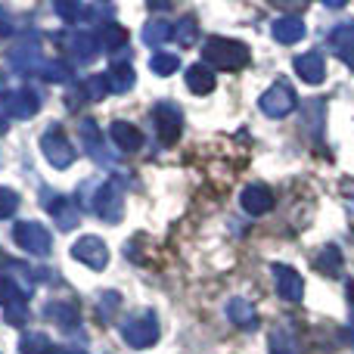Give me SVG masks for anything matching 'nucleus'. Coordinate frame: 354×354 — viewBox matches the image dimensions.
Instances as JSON below:
<instances>
[{
  "instance_id": "31",
  "label": "nucleus",
  "mask_w": 354,
  "mask_h": 354,
  "mask_svg": "<svg viewBox=\"0 0 354 354\" xmlns=\"http://www.w3.org/2000/svg\"><path fill=\"white\" fill-rule=\"evenodd\" d=\"M149 68H153L156 75H162V78H165V75H174L177 68H180V59H177L174 53H156L153 59H149Z\"/></svg>"
},
{
  "instance_id": "15",
  "label": "nucleus",
  "mask_w": 354,
  "mask_h": 354,
  "mask_svg": "<svg viewBox=\"0 0 354 354\" xmlns=\"http://www.w3.org/2000/svg\"><path fill=\"white\" fill-rule=\"evenodd\" d=\"M78 131H81V140H84V153L91 156L93 162H100V165H115V159H112V156L106 153V143H103V134H100L97 122L84 118Z\"/></svg>"
},
{
  "instance_id": "12",
  "label": "nucleus",
  "mask_w": 354,
  "mask_h": 354,
  "mask_svg": "<svg viewBox=\"0 0 354 354\" xmlns=\"http://www.w3.org/2000/svg\"><path fill=\"white\" fill-rule=\"evenodd\" d=\"M3 109L10 112L12 118H31L41 109V97H37L31 87H16V91L3 93Z\"/></svg>"
},
{
  "instance_id": "29",
  "label": "nucleus",
  "mask_w": 354,
  "mask_h": 354,
  "mask_svg": "<svg viewBox=\"0 0 354 354\" xmlns=\"http://www.w3.org/2000/svg\"><path fill=\"white\" fill-rule=\"evenodd\" d=\"M124 41H128V31L122 28V25H106L103 28V37H100V44H103L106 50H124Z\"/></svg>"
},
{
  "instance_id": "13",
  "label": "nucleus",
  "mask_w": 354,
  "mask_h": 354,
  "mask_svg": "<svg viewBox=\"0 0 354 354\" xmlns=\"http://www.w3.org/2000/svg\"><path fill=\"white\" fill-rule=\"evenodd\" d=\"M44 314H47V317L53 320L62 333H75L78 330V324H81V308H78V301H72V299L50 301V305L44 308Z\"/></svg>"
},
{
  "instance_id": "17",
  "label": "nucleus",
  "mask_w": 354,
  "mask_h": 354,
  "mask_svg": "<svg viewBox=\"0 0 354 354\" xmlns=\"http://www.w3.org/2000/svg\"><path fill=\"white\" fill-rule=\"evenodd\" d=\"M330 47L336 50V56L342 62H348L354 68V22H345V25H336L330 31Z\"/></svg>"
},
{
  "instance_id": "33",
  "label": "nucleus",
  "mask_w": 354,
  "mask_h": 354,
  "mask_svg": "<svg viewBox=\"0 0 354 354\" xmlns=\"http://www.w3.org/2000/svg\"><path fill=\"white\" fill-rule=\"evenodd\" d=\"M270 354H295L292 339H289L283 330H277V333H274V348H270Z\"/></svg>"
},
{
  "instance_id": "26",
  "label": "nucleus",
  "mask_w": 354,
  "mask_h": 354,
  "mask_svg": "<svg viewBox=\"0 0 354 354\" xmlns=\"http://www.w3.org/2000/svg\"><path fill=\"white\" fill-rule=\"evenodd\" d=\"M81 91H84V100H103L106 93H109V84H106V75H87L84 81H81Z\"/></svg>"
},
{
  "instance_id": "2",
  "label": "nucleus",
  "mask_w": 354,
  "mask_h": 354,
  "mask_svg": "<svg viewBox=\"0 0 354 354\" xmlns=\"http://www.w3.org/2000/svg\"><path fill=\"white\" fill-rule=\"evenodd\" d=\"M87 208L97 212L106 224H118L124 218V199H122V189H118L115 180H103V183H93V196L87 199Z\"/></svg>"
},
{
  "instance_id": "28",
  "label": "nucleus",
  "mask_w": 354,
  "mask_h": 354,
  "mask_svg": "<svg viewBox=\"0 0 354 354\" xmlns=\"http://www.w3.org/2000/svg\"><path fill=\"white\" fill-rule=\"evenodd\" d=\"M118 308H122V295L118 292H103L97 301V317L103 320V324H109L112 317L118 314Z\"/></svg>"
},
{
  "instance_id": "36",
  "label": "nucleus",
  "mask_w": 354,
  "mask_h": 354,
  "mask_svg": "<svg viewBox=\"0 0 354 354\" xmlns=\"http://www.w3.org/2000/svg\"><path fill=\"white\" fill-rule=\"evenodd\" d=\"M6 264H10V258H6L3 252H0V268H6Z\"/></svg>"
},
{
  "instance_id": "7",
  "label": "nucleus",
  "mask_w": 354,
  "mask_h": 354,
  "mask_svg": "<svg viewBox=\"0 0 354 354\" xmlns=\"http://www.w3.org/2000/svg\"><path fill=\"white\" fill-rule=\"evenodd\" d=\"M295 103H299V97H295V91L286 81H277V84L268 87V91L261 93V100H258V106H261V112L268 118H286L289 112L295 109Z\"/></svg>"
},
{
  "instance_id": "18",
  "label": "nucleus",
  "mask_w": 354,
  "mask_h": 354,
  "mask_svg": "<svg viewBox=\"0 0 354 354\" xmlns=\"http://www.w3.org/2000/svg\"><path fill=\"white\" fill-rule=\"evenodd\" d=\"M109 137H112V143H115L122 153H137V149L143 147V134L131 122H112Z\"/></svg>"
},
{
  "instance_id": "35",
  "label": "nucleus",
  "mask_w": 354,
  "mask_h": 354,
  "mask_svg": "<svg viewBox=\"0 0 354 354\" xmlns=\"http://www.w3.org/2000/svg\"><path fill=\"white\" fill-rule=\"evenodd\" d=\"M6 128H10V118H6L3 112H0V134H6Z\"/></svg>"
},
{
  "instance_id": "34",
  "label": "nucleus",
  "mask_w": 354,
  "mask_h": 354,
  "mask_svg": "<svg viewBox=\"0 0 354 354\" xmlns=\"http://www.w3.org/2000/svg\"><path fill=\"white\" fill-rule=\"evenodd\" d=\"M12 31V19L6 16V10H0V35H10Z\"/></svg>"
},
{
  "instance_id": "4",
  "label": "nucleus",
  "mask_w": 354,
  "mask_h": 354,
  "mask_svg": "<svg viewBox=\"0 0 354 354\" xmlns=\"http://www.w3.org/2000/svg\"><path fill=\"white\" fill-rule=\"evenodd\" d=\"M12 236H16L19 249H25L28 255H37V258H47L50 249H53L50 230L44 224H37V221H19V224L12 227Z\"/></svg>"
},
{
  "instance_id": "21",
  "label": "nucleus",
  "mask_w": 354,
  "mask_h": 354,
  "mask_svg": "<svg viewBox=\"0 0 354 354\" xmlns=\"http://www.w3.org/2000/svg\"><path fill=\"white\" fill-rule=\"evenodd\" d=\"M103 75H106V84H109V93H128L131 87H134V81H137L134 68H131L128 62H115V66H112L109 72H103Z\"/></svg>"
},
{
  "instance_id": "27",
  "label": "nucleus",
  "mask_w": 354,
  "mask_h": 354,
  "mask_svg": "<svg viewBox=\"0 0 354 354\" xmlns=\"http://www.w3.org/2000/svg\"><path fill=\"white\" fill-rule=\"evenodd\" d=\"M314 264H317V268L324 270V274L336 277L339 270H342V255H339V249H336V245H326V249L317 255V261H314Z\"/></svg>"
},
{
  "instance_id": "6",
  "label": "nucleus",
  "mask_w": 354,
  "mask_h": 354,
  "mask_svg": "<svg viewBox=\"0 0 354 354\" xmlns=\"http://www.w3.org/2000/svg\"><path fill=\"white\" fill-rule=\"evenodd\" d=\"M41 205L53 214V221L59 224V230H75V227H78L81 212H78V205H75L68 196H62V193H56V189L44 187L41 189Z\"/></svg>"
},
{
  "instance_id": "20",
  "label": "nucleus",
  "mask_w": 354,
  "mask_h": 354,
  "mask_svg": "<svg viewBox=\"0 0 354 354\" xmlns=\"http://www.w3.org/2000/svg\"><path fill=\"white\" fill-rule=\"evenodd\" d=\"M270 31H274V37L280 44L292 47V44H299L301 37H305V22H301L299 16H280L274 25H270Z\"/></svg>"
},
{
  "instance_id": "14",
  "label": "nucleus",
  "mask_w": 354,
  "mask_h": 354,
  "mask_svg": "<svg viewBox=\"0 0 354 354\" xmlns=\"http://www.w3.org/2000/svg\"><path fill=\"white\" fill-rule=\"evenodd\" d=\"M239 205L245 214H268L274 208V189L264 187V183H249V187L239 193Z\"/></svg>"
},
{
  "instance_id": "23",
  "label": "nucleus",
  "mask_w": 354,
  "mask_h": 354,
  "mask_svg": "<svg viewBox=\"0 0 354 354\" xmlns=\"http://www.w3.org/2000/svg\"><path fill=\"white\" fill-rule=\"evenodd\" d=\"M174 37V25L165 22V19H153V22L143 25V41L149 44V47H162V44H168Z\"/></svg>"
},
{
  "instance_id": "19",
  "label": "nucleus",
  "mask_w": 354,
  "mask_h": 354,
  "mask_svg": "<svg viewBox=\"0 0 354 354\" xmlns=\"http://www.w3.org/2000/svg\"><path fill=\"white\" fill-rule=\"evenodd\" d=\"M295 75H301V81L308 84H320L326 78V62L320 53H301L295 56Z\"/></svg>"
},
{
  "instance_id": "9",
  "label": "nucleus",
  "mask_w": 354,
  "mask_h": 354,
  "mask_svg": "<svg viewBox=\"0 0 354 354\" xmlns=\"http://www.w3.org/2000/svg\"><path fill=\"white\" fill-rule=\"evenodd\" d=\"M153 124H156L159 140L165 143V147H171V143H177V137H180V131H183V115L174 103H159L153 109Z\"/></svg>"
},
{
  "instance_id": "1",
  "label": "nucleus",
  "mask_w": 354,
  "mask_h": 354,
  "mask_svg": "<svg viewBox=\"0 0 354 354\" xmlns=\"http://www.w3.org/2000/svg\"><path fill=\"white\" fill-rule=\"evenodd\" d=\"M202 59L208 68H221V72H236L249 62V47L233 37H208L202 44Z\"/></svg>"
},
{
  "instance_id": "24",
  "label": "nucleus",
  "mask_w": 354,
  "mask_h": 354,
  "mask_svg": "<svg viewBox=\"0 0 354 354\" xmlns=\"http://www.w3.org/2000/svg\"><path fill=\"white\" fill-rule=\"evenodd\" d=\"M53 339L47 333H25L19 339V354H53Z\"/></svg>"
},
{
  "instance_id": "5",
  "label": "nucleus",
  "mask_w": 354,
  "mask_h": 354,
  "mask_svg": "<svg viewBox=\"0 0 354 354\" xmlns=\"http://www.w3.org/2000/svg\"><path fill=\"white\" fill-rule=\"evenodd\" d=\"M41 153H44V159L50 162L53 168H72L75 165V159H78V149L68 143V137L62 134L59 128H50L47 134L41 137Z\"/></svg>"
},
{
  "instance_id": "10",
  "label": "nucleus",
  "mask_w": 354,
  "mask_h": 354,
  "mask_svg": "<svg viewBox=\"0 0 354 354\" xmlns=\"http://www.w3.org/2000/svg\"><path fill=\"white\" fill-rule=\"evenodd\" d=\"M62 44H66L68 56H72L75 62H81V66L93 62L100 56V50H103V44H100V37L93 35V31H72V35L62 37Z\"/></svg>"
},
{
  "instance_id": "3",
  "label": "nucleus",
  "mask_w": 354,
  "mask_h": 354,
  "mask_svg": "<svg viewBox=\"0 0 354 354\" xmlns=\"http://www.w3.org/2000/svg\"><path fill=\"white\" fill-rule=\"evenodd\" d=\"M122 339L131 348H149V345L159 342V317L153 311L134 314L122 324Z\"/></svg>"
},
{
  "instance_id": "30",
  "label": "nucleus",
  "mask_w": 354,
  "mask_h": 354,
  "mask_svg": "<svg viewBox=\"0 0 354 354\" xmlns=\"http://www.w3.org/2000/svg\"><path fill=\"white\" fill-rule=\"evenodd\" d=\"M174 37H177V44H180V47H189V44L199 37V25H196V19L193 16L180 19V22L174 25Z\"/></svg>"
},
{
  "instance_id": "32",
  "label": "nucleus",
  "mask_w": 354,
  "mask_h": 354,
  "mask_svg": "<svg viewBox=\"0 0 354 354\" xmlns=\"http://www.w3.org/2000/svg\"><path fill=\"white\" fill-rule=\"evenodd\" d=\"M16 208H19V193L16 189H10V187H0V221L12 218Z\"/></svg>"
},
{
  "instance_id": "8",
  "label": "nucleus",
  "mask_w": 354,
  "mask_h": 354,
  "mask_svg": "<svg viewBox=\"0 0 354 354\" xmlns=\"http://www.w3.org/2000/svg\"><path fill=\"white\" fill-rule=\"evenodd\" d=\"M72 258L91 270H103L106 264H109V245L100 236H81V239H75V245H72Z\"/></svg>"
},
{
  "instance_id": "22",
  "label": "nucleus",
  "mask_w": 354,
  "mask_h": 354,
  "mask_svg": "<svg viewBox=\"0 0 354 354\" xmlns=\"http://www.w3.org/2000/svg\"><path fill=\"white\" fill-rule=\"evenodd\" d=\"M187 87L193 93H199V97H205V93L214 91V72L208 66H189L187 68Z\"/></svg>"
},
{
  "instance_id": "25",
  "label": "nucleus",
  "mask_w": 354,
  "mask_h": 354,
  "mask_svg": "<svg viewBox=\"0 0 354 354\" xmlns=\"http://www.w3.org/2000/svg\"><path fill=\"white\" fill-rule=\"evenodd\" d=\"M28 295L22 292V289L16 286L12 280H6V277H0V305L3 308H16V305H28Z\"/></svg>"
},
{
  "instance_id": "16",
  "label": "nucleus",
  "mask_w": 354,
  "mask_h": 354,
  "mask_svg": "<svg viewBox=\"0 0 354 354\" xmlns=\"http://www.w3.org/2000/svg\"><path fill=\"white\" fill-rule=\"evenodd\" d=\"M227 317H230V324H236L239 330H258V311H255V305H252L249 299H230L227 301Z\"/></svg>"
},
{
  "instance_id": "11",
  "label": "nucleus",
  "mask_w": 354,
  "mask_h": 354,
  "mask_svg": "<svg viewBox=\"0 0 354 354\" xmlns=\"http://www.w3.org/2000/svg\"><path fill=\"white\" fill-rule=\"evenodd\" d=\"M274 283H277V295H280L283 301H301L305 299V280H301V274L295 268H289V264H274Z\"/></svg>"
}]
</instances>
